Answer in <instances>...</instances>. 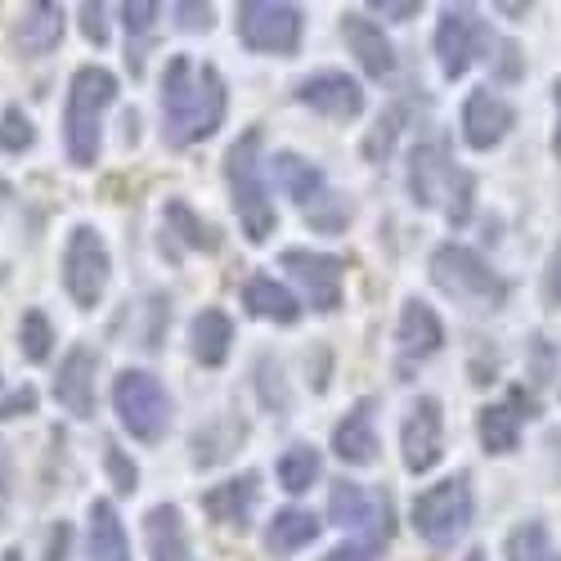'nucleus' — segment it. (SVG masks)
I'll use <instances>...</instances> for the list:
<instances>
[{
  "mask_svg": "<svg viewBox=\"0 0 561 561\" xmlns=\"http://www.w3.org/2000/svg\"><path fill=\"white\" fill-rule=\"evenodd\" d=\"M225 122V81L211 64H194L190 55L167 59L162 72V139L171 149H190L216 135Z\"/></svg>",
  "mask_w": 561,
  "mask_h": 561,
  "instance_id": "f257e3e1",
  "label": "nucleus"
},
{
  "mask_svg": "<svg viewBox=\"0 0 561 561\" xmlns=\"http://www.w3.org/2000/svg\"><path fill=\"white\" fill-rule=\"evenodd\" d=\"M117 100V77L108 68H81L68 85V108H64V145L72 167H95L100 162V130L104 113Z\"/></svg>",
  "mask_w": 561,
  "mask_h": 561,
  "instance_id": "f03ea898",
  "label": "nucleus"
},
{
  "mask_svg": "<svg viewBox=\"0 0 561 561\" xmlns=\"http://www.w3.org/2000/svg\"><path fill=\"white\" fill-rule=\"evenodd\" d=\"M261 130H243L233 139V149L225 158V175H229V194H233V211H239V225L252 243H265L270 233L278 229V211L274 198L265 190V175H261Z\"/></svg>",
  "mask_w": 561,
  "mask_h": 561,
  "instance_id": "7ed1b4c3",
  "label": "nucleus"
},
{
  "mask_svg": "<svg viewBox=\"0 0 561 561\" xmlns=\"http://www.w3.org/2000/svg\"><path fill=\"white\" fill-rule=\"evenodd\" d=\"M409 194L417 207H440L449 225L472 220V175L458 171L440 139L409 153Z\"/></svg>",
  "mask_w": 561,
  "mask_h": 561,
  "instance_id": "20e7f679",
  "label": "nucleus"
},
{
  "mask_svg": "<svg viewBox=\"0 0 561 561\" xmlns=\"http://www.w3.org/2000/svg\"><path fill=\"white\" fill-rule=\"evenodd\" d=\"M432 278H436V288L445 297H454L458 306L467 310H499L507 301V284L503 278L472 252V248H462V243H445L436 248L432 256Z\"/></svg>",
  "mask_w": 561,
  "mask_h": 561,
  "instance_id": "39448f33",
  "label": "nucleus"
},
{
  "mask_svg": "<svg viewBox=\"0 0 561 561\" xmlns=\"http://www.w3.org/2000/svg\"><path fill=\"white\" fill-rule=\"evenodd\" d=\"M113 409L122 417V427L135 436V440H162L167 427H171V396L167 387L153 378V373L145 368H126L117 373V382H113Z\"/></svg>",
  "mask_w": 561,
  "mask_h": 561,
  "instance_id": "423d86ee",
  "label": "nucleus"
},
{
  "mask_svg": "<svg viewBox=\"0 0 561 561\" xmlns=\"http://www.w3.org/2000/svg\"><path fill=\"white\" fill-rule=\"evenodd\" d=\"M472 485L467 477H449L413 499V530L436 548H449L467 526H472Z\"/></svg>",
  "mask_w": 561,
  "mask_h": 561,
  "instance_id": "0eeeda50",
  "label": "nucleus"
},
{
  "mask_svg": "<svg viewBox=\"0 0 561 561\" xmlns=\"http://www.w3.org/2000/svg\"><path fill=\"white\" fill-rule=\"evenodd\" d=\"M108 243L100 239L90 225H77L68 233V248H64V288L81 310H95L104 301L108 288Z\"/></svg>",
  "mask_w": 561,
  "mask_h": 561,
  "instance_id": "6e6552de",
  "label": "nucleus"
},
{
  "mask_svg": "<svg viewBox=\"0 0 561 561\" xmlns=\"http://www.w3.org/2000/svg\"><path fill=\"white\" fill-rule=\"evenodd\" d=\"M301 27V10L284 0H243L239 5V41L256 55H297Z\"/></svg>",
  "mask_w": 561,
  "mask_h": 561,
  "instance_id": "1a4fd4ad",
  "label": "nucleus"
},
{
  "mask_svg": "<svg viewBox=\"0 0 561 561\" xmlns=\"http://www.w3.org/2000/svg\"><path fill=\"white\" fill-rule=\"evenodd\" d=\"M494 50V36H490V23L477 14V10H445L440 14V27H436V55H440V72L454 81L462 77L472 64L490 59Z\"/></svg>",
  "mask_w": 561,
  "mask_h": 561,
  "instance_id": "9d476101",
  "label": "nucleus"
},
{
  "mask_svg": "<svg viewBox=\"0 0 561 561\" xmlns=\"http://www.w3.org/2000/svg\"><path fill=\"white\" fill-rule=\"evenodd\" d=\"M329 522L342 530H359L368 548H387L391 539V503L382 494H368L355 481H337L329 494Z\"/></svg>",
  "mask_w": 561,
  "mask_h": 561,
  "instance_id": "9b49d317",
  "label": "nucleus"
},
{
  "mask_svg": "<svg viewBox=\"0 0 561 561\" xmlns=\"http://www.w3.org/2000/svg\"><path fill=\"white\" fill-rule=\"evenodd\" d=\"M284 270L301 284V293H306V301H310L314 310L333 314V310L342 306V274H346V265H342L337 256H329V252H306V248H288V252H284Z\"/></svg>",
  "mask_w": 561,
  "mask_h": 561,
  "instance_id": "f8f14e48",
  "label": "nucleus"
},
{
  "mask_svg": "<svg viewBox=\"0 0 561 561\" xmlns=\"http://www.w3.org/2000/svg\"><path fill=\"white\" fill-rule=\"evenodd\" d=\"M400 445H404V467L413 477L432 472V467L440 462V454H445V413H440V400L423 396L409 409Z\"/></svg>",
  "mask_w": 561,
  "mask_h": 561,
  "instance_id": "ddd939ff",
  "label": "nucleus"
},
{
  "mask_svg": "<svg viewBox=\"0 0 561 561\" xmlns=\"http://www.w3.org/2000/svg\"><path fill=\"white\" fill-rule=\"evenodd\" d=\"M297 104L314 108L319 117H333V122H355L364 113V90L346 72H314L297 85Z\"/></svg>",
  "mask_w": 561,
  "mask_h": 561,
  "instance_id": "4468645a",
  "label": "nucleus"
},
{
  "mask_svg": "<svg viewBox=\"0 0 561 561\" xmlns=\"http://www.w3.org/2000/svg\"><path fill=\"white\" fill-rule=\"evenodd\" d=\"M95 373H100V355L90 346H72L59 364L55 378V400L72 413V417H95Z\"/></svg>",
  "mask_w": 561,
  "mask_h": 561,
  "instance_id": "2eb2a0df",
  "label": "nucleus"
},
{
  "mask_svg": "<svg viewBox=\"0 0 561 561\" xmlns=\"http://www.w3.org/2000/svg\"><path fill=\"white\" fill-rule=\"evenodd\" d=\"M512 122H517V113H512V104L503 95H494L490 85L472 90L467 104H462V139L472 149H481V153L499 145V139L512 130Z\"/></svg>",
  "mask_w": 561,
  "mask_h": 561,
  "instance_id": "dca6fc26",
  "label": "nucleus"
},
{
  "mask_svg": "<svg viewBox=\"0 0 561 561\" xmlns=\"http://www.w3.org/2000/svg\"><path fill=\"white\" fill-rule=\"evenodd\" d=\"M256 499H261V477L256 472H243L233 481H220L203 494V512L220 526H233V530H248L252 517H256Z\"/></svg>",
  "mask_w": 561,
  "mask_h": 561,
  "instance_id": "f3484780",
  "label": "nucleus"
},
{
  "mask_svg": "<svg viewBox=\"0 0 561 561\" xmlns=\"http://www.w3.org/2000/svg\"><path fill=\"white\" fill-rule=\"evenodd\" d=\"M333 454L346 467H373L382 454L378 445V427H373V400H355L346 409V417L333 427Z\"/></svg>",
  "mask_w": 561,
  "mask_h": 561,
  "instance_id": "a211bd4d",
  "label": "nucleus"
},
{
  "mask_svg": "<svg viewBox=\"0 0 561 561\" xmlns=\"http://www.w3.org/2000/svg\"><path fill=\"white\" fill-rule=\"evenodd\" d=\"M535 413V400L526 391H512L503 404H485L481 417H477V432H481V445L490 454H512L522 445V417Z\"/></svg>",
  "mask_w": 561,
  "mask_h": 561,
  "instance_id": "6ab92c4d",
  "label": "nucleus"
},
{
  "mask_svg": "<svg viewBox=\"0 0 561 561\" xmlns=\"http://www.w3.org/2000/svg\"><path fill=\"white\" fill-rule=\"evenodd\" d=\"M396 342H400V355H404V359H427V355H436L440 342H445V323H440V314H436L427 301L409 297L404 310H400Z\"/></svg>",
  "mask_w": 561,
  "mask_h": 561,
  "instance_id": "aec40b11",
  "label": "nucleus"
},
{
  "mask_svg": "<svg viewBox=\"0 0 561 561\" xmlns=\"http://www.w3.org/2000/svg\"><path fill=\"white\" fill-rule=\"evenodd\" d=\"M342 36H346L351 55L359 59V68H364L368 77H391V72H396V50H391L387 32L373 23V19L346 14V19H342Z\"/></svg>",
  "mask_w": 561,
  "mask_h": 561,
  "instance_id": "412c9836",
  "label": "nucleus"
},
{
  "mask_svg": "<svg viewBox=\"0 0 561 561\" xmlns=\"http://www.w3.org/2000/svg\"><path fill=\"white\" fill-rule=\"evenodd\" d=\"M145 539L153 561H194L190 552V535H184V517L175 503H158L145 517Z\"/></svg>",
  "mask_w": 561,
  "mask_h": 561,
  "instance_id": "4be33fe9",
  "label": "nucleus"
},
{
  "mask_svg": "<svg viewBox=\"0 0 561 561\" xmlns=\"http://www.w3.org/2000/svg\"><path fill=\"white\" fill-rule=\"evenodd\" d=\"M274 180L293 203H301L306 211L314 203L329 198V184H323V171L314 162H306L301 153H274Z\"/></svg>",
  "mask_w": 561,
  "mask_h": 561,
  "instance_id": "5701e85b",
  "label": "nucleus"
},
{
  "mask_svg": "<svg viewBox=\"0 0 561 561\" xmlns=\"http://www.w3.org/2000/svg\"><path fill=\"white\" fill-rule=\"evenodd\" d=\"M64 41V10L59 5H27L19 27H14V45L19 55H50Z\"/></svg>",
  "mask_w": 561,
  "mask_h": 561,
  "instance_id": "b1692460",
  "label": "nucleus"
},
{
  "mask_svg": "<svg viewBox=\"0 0 561 561\" xmlns=\"http://www.w3.org/2000/svg\"><path fill=\"white\" fill-rule=\"evenodd\" d=\"M319 530H323V522L314 517V512H306V507H284V512H274V522L265 526V548H270L274 557H288V552L314 543Z\"/></svg>",
  "mask_w": 561,
  "mask_h": 561,
  "instance_id": "393cba45",
  "label": "nucleus"
},
{
  "mask_svg": "<svg viewBox=\"0 0 561 561\" xmlns=\"http://www.w3.org/2000/svg\"><path fill=\"white\" fill-rule=\"evenodd\" d=\"M190 342H194V359L207 368H220L229 359L233 346V323L225 310H198L190 323Z\"/></svg>",
  "mask_w": 561,
  "mask_h": 561,
  "instance_id": "a878e982",
  "label": "nucleus"
},
{
  "mask_svg": "<svg viewBox=\"0 0 561 561\" xmlns=\"http://www.w3.org/2000/svg\"><path fill=\"white\" fill-rule=\"evenodd\" d=\"M90 561H130V548H126V530L117 522V507L108 499H95L90 503Z\"/></svg>",
  "mask_w": 561,
  "mask_h": 561,
  "instance_id": "bb28decb",
  "label": "nucleus"
},
{
  "mask_svg": "<svg viewBox=\"0 0 561 561\" xmlns=\"http://www.w3.org/2000/svg\"><path fill=\"white\" fill-rule=\"evenodd\" d=\"M243 306H248V314H256V319H274V323H297V319H301V301H297L284 284L265 278V274L248 278Z\"/></svg>",
  "mask_w": 561,
  "mask_h": 561,
  "instance_id": "cd10ccee",
  "label": "nucleus"
},
{
  "mask_svg": "<svg viewBox=\"0 0 561 561\" xmlns=\"http://www.w3.org/2000/svg\"><path fill=\"white\" fill-rule=\"evenodd\" d=\"M162 220H167V233L171 239H180L184 248H194V252H216L220 248V233H216V225H207L190 203H180V198H167V211H162Z\"/></svg>",
  "mask_w": 561,
  "mask_h": 561,
  "instance_id": "c85d7f7f",
  "label": "nucleus"
},
{
  "mask_svg": "<svg viewBox=\"0 0 561 561\" xmlns=\"http://www.w3.org/2000/svg\"><path fill=\"white\" fill-rule=\"evenodd\" d=\"M158 5L149 0H135V5L122 10V23H126V64H130V77L145 72V55L153 45V32H158Z\"/></svg>",
  "mask_w": 561,
  "mask_h": 561,
  "instance_id": "c756f323",
  "label": "nucleus"
},
{
  "mask_svg": "<svg viewBox=\"0 0 561 561\" xmlns=\"http://www.w3.org/2000/svg\"><path fill=\"white\" fill-rule=\"evenodd\" d=\"M319 449L314 445H293L284 458H278V485L288 494H306L319 481Z\"/></svg>",
  "mask_w": 561,
  "mask_h": 561,
  "instance_id": "7c9ffc66",
  "label": "nucleus"
},
{
  "mask_svg": "<svg viewBox=\"0 0 561 561\" xmlns=\"http://www.w3.org/2000/svg\"><path fill=\"white\" fill-rule=\"evenodd\" d=\"M507 561H561V552L548 543L543 522H522L507 535Z\"/></svg>",
  "mask_w": 561,
  "mask_h": 561,
  "instance_id": "2f4dec72",
  "label": "nucleus"
},
{
  "mask_svg": "<svg viewBox=\"0 0 561 561\" xmlns=\"http://www.w3.org/2000/svg\"><path fill=\"white\" fill-rule=\"evenodd\" d=\"M50 346H55V329H50V319H45L41 310H27V314H23V323H19V351H23V359L45 364V359H50Z\"/></svg>",
  "mask_w": 561,
  "mask_h": 561,
  "instance_id": "473e14b6",
  "label": "nucleus"
},
{
  "mask_svg": "<svg viewBox=\"0 0 561 561\" xmlns=\"http://www.w3.org/2000/svg\"><path fill=\"white\" fill-rule=\"evenodd\" d=\"M36 145V126L23 108H5V117H0V149L5 153H27Z\"/></svg>",
  "mask_w": 561,
  "mask_h": 561,
  "instance_id": "72a5a7b5",
  "label": "nucleus"
},
{
  "mask_svg": "<svg viewBox=\"0 0 561 561\" xmlns=\"http://www.w3.org/2000/svg\"><path fill=\"white\" fill-rule=\"evenodd\" d=\"M104 462H108V477L117 485V494H130L139 485V467L117 449V445H104Z\"/></svg>",
  "mask_w": 561,
  "mask_h": 561,
  "instance_id": "f704fd0d",
  "label": "nucleus"
},
{
  "mask_svg": "<svg viewBox=\"0 0 561 561\" xmlns=\"http://www.w3.org/2000/svg\"><path fill=\"white\" fill-rule=\"evenodd\" d=\"M306 216H310V225H319L323 233H337V229H342V225L351 220V203H337V198L329 194L323 203H314V207H310Z\"/></svg>",
  "mask_w": 561,
  "mask_h": 561,
  "instance_id": "c9c22d12",
  "label": "nucleus"
},
{
  "mask_svg": "<svg viewBox=\"0 0 561 561\" xmlns=\"http://www.w3.org/2000/svg\"><path fill=\"white\" fill-rule=\"evenodd\" d=\"M36 409V391L32 387H10L0 378V417H19V413H32Z\"/></svg>",
  "mask_w": 561,
  "mask_h": 561,
  "instance_id": "e433bc0d",
  "label": "nucleus"
},
{
  "mask_svg": "<svg viewBox=\"0 0 561 561\" xmlns=\"http://www.w3.org/2000/svg\"><path fill=\"white\" fill-rule=\"evenodd\" d=\"M175 19H180L184 32H207L211 27V5H190V0H180Z\"/></svg>",
  "mask_w": 561,
  "mask_h": 561,
  "instance_id": "4c0bfd02",
  "label": "nucleus"
},
{
  "mask_svg": "<svg viewBox=\"0 0 561 561\" xmlns=\"http://www.w3.org/2000/svg\"><path fill=\"white\" fill-rule=\"evenodd\" d=\"M81 32H85V41H95V45H104V41H108L104 5H81Z\"/></svg>",
  "mask_w": 561,
  "mask_h": 561,
  "instance_id": "58836bf2",
  "label": "nucleus"
},
{
  "mask_svg": "<svg viewBox=\"0 0 561 561\" xmlns=\"http://www.w3.org/2000/svg\"><path fill=\"white\" fill-rule=\"evenodd\" d=\"M68 548H72V526L68 522L50 526V535H45V561H68Z\"/></svg>",
  "mask_w": 561,
  "mask_h": 561,
  "instance_id": "ea45409f",
  "label": "nucleus"
},
{
  "mask_svg": "<svg viewBox=\"0 0 561 561\" xmlns=\"http://www.w3.org/2000/svg\"><path fill=\"white\" fill-rule=\"evenodd\" d=\"M378 552H382V548H368V543L359 539V543H342V548H333L323 561H378Z\"/></svg>",
  "mask_w": 561,
  "mask_h": 561,
  "instance_id": "a19ab883",
  "label": "nucleus"
},
{
  "mask_svg": "<svg viewBox=\"0 0 561 561\" xmlns=\"http://www.w3.org/2000/svg\"><path fill=\"white\" fill-rule=\"evenodd\" d=\"M548 297L561 306V243L552 248V261H548Z\"/></svg>",
  "mask_w": 561,
  "mask_h": 561,
  "instance_id": "79ce46f5",
  "label": "nucleus"
},
{
  "mask_svg": "<svg viewBox=\"0 0 561 561\" xmlns=\"http://www.w3.org/2000/svg\"><path fill=\"white\" fill-rule=\"evenodd\" d=\"M378 10H382V14H396V19H413V14H417V5H413V0H409V5H391V0H382Z\"/></svg>",
  "mask_w": 561,
  "mask_h": 561,
  "instance_id": "37998d69",
  "label": "nucleus"
},
{
  "mask_svg": "<svg viewBox=\"0 0 561 561\" xmlns=\"http://www.w3.org/2000/svg\"><path fill=\"white\" fill-rule=\"evenodd\" d=\"M552 153L561 162V81H557V130H552Z\"/></svg>",
  "mask_w": 561,
  "mask_h": 561,
  "instance_id": "c03bdc74",
  "label": "nucleus"
},
{
  "mask_svg": "<svg viewBox=\"0 0 561 561\" xmlns=\"http://www.w3.org/2000/svg\"><path fill=\"white\" fill-rule=\"evenodd\" d=\"M10 494V462H5V449H0V503Z\"/></svg>",
  "mask_w": 561,
  "mask_h": 561,
  "instance_id": "a18cd8bd",
  "label": "nucleus"
},
{
  "mask_svg": "<svg viewBox=\"0 0 561 561\" xmlns=\"http://www.w3.org/2000/svg\"><path fill=\"white\" fill-rule=\"evenodd\" d=\"M0 561H23V552H19V548H10V552H5V557H0Z\"/></svg>",
  "mask_w": 561,
  "mask_h": 561,
  "instance_id": "49530a36",
  "label": "nucleus"
},
{
  "mask_svg": "<svg viewBox=\"0 0 561 561\" xmlns=\"http://www.w3.org/2000/svg\"><path fill=\"white\" fill-rule=\"evenodd\" d=\"M0 198H10V184L5 180H0Z\"/></svg>",
  "mask_w": 561,
  "mask_h": 561,
  "instance_id": "de8ad7c7",
  "label": "nucleus"
},
{
  "mask_svg": "<svg viewBox=\"0 0 561 561\" xmlns=\"http://www.w3.org/2000/svg\"><path fill=\"white\" fill-rule=\"evenodd\" d=\"M467 561H485V552H467Z\"/></svg>",
  "mask_w": 561,
  "mask_h": 561,
  "instance_id": "09e8293b",
  "label": "nucleus"
}]
</instances>
